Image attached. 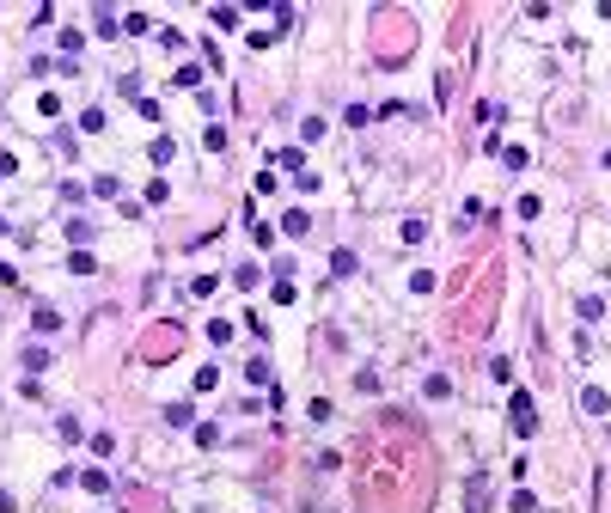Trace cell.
Wrapping results in <instances>:
<instances>
[{"mask_svg": "<svg viewBox=\"0 0 611 513\" xmlns=\"http://www.w3.org/2000/svg\"><path fill=\"white\" fill-rule=\"evenodd\" d=\"M306 226H312V220H306L300 208H294V214H281V232H288V239H306Z\"/></svg>", "mask_w": 611, "mask_h": 513, "instance_id": "4", "label": "cell"}, {"mask_svg": "<svg viewBox=\"0 0 611 513\" xmlns=\"http://www.w3.org/2000/svg\"><path fill=\"white\" fill-rule=\"evenodd\" d=\"M92 31H98V37H117L123 25H117V12H110V6H98V25H92Z\"/></svg>", "mask_w": 611, "mask_h": 513, "instance_id": "5", "label": "cell"}, {"mask_svg": "<svg viewBox=\"0 0 611 513\" xmlns=\"http://www.w3.org/2000/svg\"><path fill=\"white\" fill-rule=\"evenodd\" d=\"M31 324H37V336H55V330H61V312H55V305H37Z\"/></svg>", "mask_w": 611, "mask_h": 513, "instance_id": "2", "label": "cell"}, {"mask_svg": "<svg viewBox=\"0 0 611 513\" xmlns=\"http://www.w3.org/2000/svg\"><path fill=\"white\" fill-rule=\"evenodd\" d=\"M508 410H514V428H520V434H532V428H538V416H532V397H525V391H514V397H508Z\"/></svg>", "mask_w": 611, "mask_h": 513, "instance_id": "1", "label": "cell"}, {"mask_svg": "<svg viewBox=\"0 0 611 513\" xmlns=\"http://www.w3.org/2000/svg\"><path fill=\"white\" fill-rule=\"evenodd\" d=\"M581 410H587V416H605V410H611L605 391H599V385H587V391H581Z\"/></svg>", "mask_w": 611, "mask_h": 513, "instance_id": "3", "label": "cell"}, {"mask_svg": "<svg viewBox=\"0 0 611 513\" xmlns=\"http://www.w3.org/2000/svg\"><path fill=\"white\" fill-rule=\"evenodd\" d=\"M80 483H86L92 495H110V470H86V476H80Z\"/></svg>", "mask_w": 611, "mask_h": 513, "instance_id": "6", "label": "cell"}, {"mask_svg": "<svg viewBox=\"0 0 611 513\" xmlns=\"http://www.w3.org/2000/svg\"><path fill=\"white\" fill-rule=\"evenodd\" d=\"M422 391H428V397H446V391H452V379H446V373H428V385H422Z\"/></svg>", "mask_w": 611, "mask_h": 513, "instance_id": "7", "label": "cell"}]
</instances>
